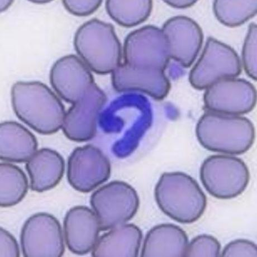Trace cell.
I'll use <instances>...</instances> for the list:
<instances>
[{
	"mask_svg": "<svg viewBox=\"0 0 257 257\" xmlns=\"http://www.w3.org/2000/svg\"><path fill=\"white\" fill-rule=\"evenodd\" d=\"M221 248L219 241L214 236L202 234L195 237L188 244L185 256H220Z\"/></svg>",
	"mask_w": 257,
	"mask_h": 257,
	"instance_id": "cb8c5ba5",
	"label": "cell"
},
{
	"mask_svg": "<svg viewBox=\"0 0 257 257\" xmlns=\"http://www.w3.org/2000/svg\"><path fill=\"white\" fill-rule=\"evenodd\" d=\"M12 101L19 119L38 133L52 135L62 127L66 116L64 105L45 84L38 81L15 83Z\"/></svg>",
	"mask_w": 257,
	"mask_h": 257,
	"instance_id": "6da1fadb",
	"label": "cell"
},
{
	"mask_svg": "<svg viewBox=\"0 0 257 257\" xmlns=\"http://www.w3.org/2000/svg\"><path fill=\"white\" fill-rule=\"evenodd\" d=\"M152 7L153 2L150 0H108L106 2V9L109 16L118 24L127 28L145 22L150 16Z\"/></svg>",
	"mask_w": 257,
	"mask_h": 257,
	"instance_id": "7402d4cb",
	"label": "cell"
},
{
	"mask_svg": "<svg viewBox=\"0 0 257 257\" xmlns=\"http://www.w3.org/2000/svg\"><path fill=\"white\" fill-rule=\"evenodd\" d=\"M242 58L244 70L249 77L257 79V27L255 24L250 25L244 46Z\"/></svg>",
	"mask_w": 257,
	"mask_h": 257,
	"instance_id": "d4e9b609",
	"label": "cell"
},
{
	"mask_svg": "<svg viewBox=\"0 0 257 257\" xmlns=\"http://www.w3.org/2000/svg\"><path fill=\"white\" fill-rule=\"evenodd\" d=\"M21 242L26 257H60L65 250L60 223L44 212L32 215L25 222Z\"/></svg>",
	"mask_w": 257,
	"mask_h": 257,
	"instance_id": "9c48e42d",
	"label": "cell"
},
{
	"mask_svg": "<svg viewBox=\"0 0 257 257\" xmlns=\"http://www.w3.org/2000/svg\"><path fill=\"white\" fill-rule=\"evenodd\" d=\"M74 46L78 55L92 71L112 73L121 64V44L112 25L93 19L77 30Z\"/></svg>",
	"mask_w": 257,
	"mask_h": 257,
	"instance_id": "277c9868",
	"label": "cell"
},
{
	"mask_svg": "<svg viewBox=\"0 0 257 257\" xmlns=\"http://www.w3.org/2000/svg\"><path fill=\"white\" fill-rule=\"evenodd\" d=\"M189 244L186 232L172 224L158 225L148 232L141 256H185Z\"/></svg>",
	"mask_w": 257,
	"mask_h": 257,
	"instance_id": "e0dca14e",
	"label": "cell"
},
{
	"mask_svg": "<svg viewBox=\"0 0 257 257\" xmlns=\"http://www.w3.org/2000/svg\"><path fill=\"white\" fill-rule=\"evenodd\" d=\"M214 12L217 20L226 26H241L257 12L256 0H216Z\"/></svg>",
	"mask_w": 257,
	"mask_h": 257,
	"instance_id": "603a6c76",
	"label": "cell"
},
{
	"mask_svg": "<svg viewBox=\"0 0 257 257\" xmlns=\"http://www.w3.org/2000/svg\"><path fill=\"white\" fill-rule=\"evenodd\" d=\"M143 239L137 225L123 224L115 227L98 238L92 249L94 257H137Z\"/></svg>",
	"mask_w": 257,
	"mask_h": 257,
	"instance_id": "ac0fdd59",
	"label": "cell"
},
{
	"mask_svg": "<svg viewBox=\"0 0 257 257\" xmlns=\"http://www.w3.org/2000/svg\"><path fill=\"white\" fill-rule=\"evenodd\" d=\"M123 58L124 63L132 67L165 71L171 57L162 30L147 26L128 34L123 45Z\"/></svg>",
	"mask_w": 257,
	"mask_h": 257,
	"instance_id": "ba28073f",
	"label": "cell"
},
{
	"mask_svg": "<svg viewBox=\"0 0 257 257\" xmlns=\"http://www.w3.org/2000/svg\"><path fill=\"white\" fill-rule=\"evenodd\" d=\"M110 175L109 160L95 146L78 147L68 158V181L78 191L91 192L107 181Z\"/></svg>",
	"mask_w": 257,
	"mask_h": 257,
	"instance_id": "8fae6325",
	"label": "cell"
},
{
	"mask_svg": "<svg viewBox=\"0 0 257 257\" xmlns=\"http://www.w3.org/2000/svg\"><path fill=\"white\" fill-rule=\"evenodd\" d=\"M200 179L209 194L217 199H231L243 193L248 186V167L240 158L215 155L207 158L200 168Z\"/></svg>",
	"mask_w": 257,
	"mask_h": 257,
	"instance_id": "5b68a950",
	"label": "cell"
},
{
	"mask_svg": "<svg viewBox=\"0 0 257 257\" xmlns=\"http://www.w3.org/2000/svg\"><path fill=\"white\" fill-rule=\"evenodd\" d=\"M220 256L256 257L257 246L253 241L248 240H235L224 247Z\"/></svg>",
	"mask_w": 257,
	"mask_h": 257,
	"instance_id": "484cf974",
	"label": "cell"
},
{
	"mask_svg": "<svg viewBox=\"0 0 257 257\" xmlns=\"http://www.w3.org/2000/svg\"><path fill=\"white\" fill-rule=\"evenodd\" d=\"M0 256L19 257V247L14 236L3 228L0 229Z\"/></svg>",
	"mask_w": 257,
	"mask_h": 257,
	"instance_id": "83f0119b",
	"label": "cell"
},
{
	"mask_svg": "<svg viewBox=\"0 0 257 257\" xmlns=\"http://www.w3.org/2000/svg\"><path fill=\"white\" fill-rule=\"evenodd\" d=\"M36 138L26 127L15 121L0 125V158L4 161L28 162L37 151Z\"/></svg>",
	"mask_w": 257,
	"mask_h": 257,
	"instance_id": "ffe728a7",
	"label": "cell"
},
{
	"mask_svg": "<svg viewBox=\"0 0 257 257\" xmlns=\"http://www.w3.org/2000/svg\"><path fill=\"white\" fill-rule=\"evenodd\" d=\"M63 224L66 243L73 253L86 254L93 249L101 230L95 212L86 206L74 207L67 212Z\"/></svg>",
	"mask_w": 257,
	"mask_h": 257,
	"instance_id": "2e32d148",
	"label": "cell"
},
{
	"mask_svg": "<svg viewBox=\"0 0 257 257\" xmlns=\"http://www.w3.org/2000/svg\"><path fill=\"white\" fill-rule=\"evenodd\" d=\"M111 79L117 92L140 91L158 100L164 99L171 89L165 71L132 67L124 63L112 72Z\"/></svg>",
	"mask_w": 257,
	"mask_h": 257,
	"instance_id": "9a60e30c",
	"label": "cell"
},
{
	"mask_svg": "<svg viewBox=\"0 0 257 257\" xmlns=\"http://www.w3.org/2000/svg\"><path fill=\"white\" fill-rule=\"evenodd\" d=\"M101 3L102 1H63L64 8L71 14L78 17L92 14L101 6Z\"/></svg>",
	"mask_w": 257,
	"mask_h": 257,
	"instance_id": "4316f807",
	"label": "cell"
},
{
	"mask_svg": "<svg viewBox=\"0 0 257 257\" xmlns=\"http://www.w3.org/2000/svg\"><path fill=\"white\" fill-rule=\"evenodd\" d=\"M241 72L240 58L234 49L209 38L190 73L189 81L193 87L202 90L222 79L235 78Z\"/></svg>",
	"mask_w": 257,
	"mask_h": 257,
	"instance_id": "52a82bcc",
	"label": "cell"
},
{
	"mask_svg": "<svg viewBox=\"0 0 257 257\" xmlns=\"http://www.w3.org/2000/svg\"><path fill=\"white\" fill-rule=\"evenodd\" d=\"M33 191L42 192L53 189L61 181L65 162L60 154L49 148L37 151L26 164Z\"/></svg>",
	"mask_w": 257,
	"mask_h": 257,
	"instance_id": "d6986e66",
	"label": "cell"
},
{
	"mask_svg": "<svg viewBox=\"0 0 257 257\" xmlns=\"http://www.w3.org/2000/svg\"><path fill=\"white\" fill-rule=\"evenodd\" d=\"M162 31L169 44L171 58L185 68L190 67L203 42V33L199 25L189 18L175 17L168 20Z\"/></svg>",
	"mask_w": 257,
	"mask_h": 257,
	"instance_id": "5bb4252c",
	"label": "cell"
},
{
	"mask_svg": "<svg viewBox=\"0 0 257 257\" xmlns=\"http://www.w3.org/2000/svg\"><path fill=\"white\" fill-rule=\"evenodd\" d=\"M165 2L173 8L185 9L194 6L197 2L192 1V0H170V1H165Z\"/></svg>",
	"mask_w": 257,
	"mask_h": 257,
	"instance_id": "f1b7e54d",
	"label": "cell"
},
{
	"mask_svg": "<svg viewBox=\"0 0 257 257\" xmlns=\"http://www.w3.org/2000/svg\"><path fill=\"white\" fill-rule=\"evenodd\" d=\"M106 101L105 92L94 83L66 113L62 126L64 134L74 142L92 140L96 134L98 115Z\"/></svg>",
	"mask_w": 257,
	"mask_h": 257,
	"instance_id": "7c38bea8",
	"label": "cell"
},
{
	"mask_svg": "<svg viewBox=\"0 0 257 257\" xmlns=\"http://www.w3.org/2000/svg\"><path fill=\"white\" fill-rule=\"evenodd\" d=\"M155 199L164 214L182 224L199 219L207 199L197 181L180 172L164 173L156 186Z\"/></svg>",
	"mask_w": 257,
	"mask_h": 257,
	"instance_id": "7a4b0ae2",
	"label": "cell"
},
{
	"mask_svg": "<svg viewBox=\"0 0 257 257\" xmlns=\"http://www.w3.org/2000/svg\"><path fill=\"white\" fill-rule=\"evenodd\" d=\"M50 81L58 95L72 104L80 100L95 83L90 69L73 54L58 59L53 64Z\"/></svg>",
	"mask_w": 257,
	"mask_h": 257,
	"instance_id": "4fadbf2b",
	"label": "cell"
},
{
	"mask_svg": "<svg viewBox=\"0 0 257 257\" xmlns=\"http://www.w3.org/2000/svg\"><path fill=\"white\" fill-rule=\"evenodd\" d=\"M28 180L19 167L8 163L0 165V205L8 207L17 205L26 196Z\"/></svg>",
	"mask_w": 257,
	"mask_h": 257,
	"instance_id": "44dd1931",
	"label": "cell"
},
{
	"mask_svg": "<svg viewBox=\"0 0 257 257\" xmlns=\"http://www.w3.org/2000/svg\"><path fill=\"white\" fill-rule=\"evenodd\" d=\"M206 108L220 114L239 115L253 109L256 102L254 86L244 79H222L206 89Z\"/></svg>",
	"mask_w": 257,
	"mask_h": 257,
	"instance_id": "30bf717a",
	"label": "cell"
},
{
	"mask_svg": "<svg viewBox=\"0 0 257 257\" xmlns=\"http://www.w3.org/2000/svg\"><path fill=\"white\" fill-rule=\"evenodd\" d=\"M90 204L101 230L105 231L131 220L139 209L140 201L134 188L126 182L115 181L94 192Z\"/></svg>",
	"mask_w": 257,
	"mask_h": 257,
	"instance_id": "8992f818",
	"label": "cell"
},
{
	"mask_svg": "<svg viewBox=\"0 0 257 257\" xmlns=\"http://www.w3.org/2000/svg\"><path fill=\"white\" fill-rule=\"evenodd\" d=\"M196 135L205 149L231 155L244 154L255 140L254 127L248 118L212 112L201 117Z\"/></svg>",
	"mask_w": 257,
	"mask_h": 257,
	"instance_id": "3957f363",
	"label": "cell"
}]
</instances>
